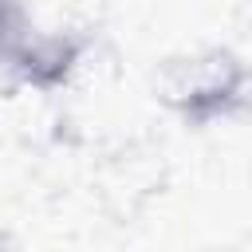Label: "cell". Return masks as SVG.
<instances>
[{
  "instance_id": "cell-1",
  "label": "cell",
  "mask_w": 252,
  "mask_h": 252,
  "mask_svg": "<svg viewBox=\"0 0 252 252\" xmlns=\"http://www.w3.org/2000/svg\"><path fill=\"white\" fill-rule=\"evenodd\" d=\"M154 98L193 130L228 122L248 106V63L224 43L173 51L154 71Z\"/></svg>"
},
{
  "instance_id": "cell-2",
  "label": "cell",
  "mask_w": 252,
  "mask_h": 252,
  "mask_svg": "<svg viewBox=\"0 0 252 252\" xmlns=\"http://www.w3.org/2000/svg\"><path fill=\"white\" fill-rule=\"evenodd\" d=\"M87 51H91V35L79 28H32L28 24L24 35L12 43V51L4 55V63L16 83L39 94H59L83 71Z\"/></svg>"
},
{
  "instance_id": "cell-3",
  "label": "cell",
  "mask_w": 252,
  "mask_h": 252,
  "mask_svg": "<svg viewBox=\"0 0 252 252\" xmlns=\"http://www.w3.org/2000/svg\"><path fill=\"white\" fill-rule=\"evenodd\" d=\"M28 28V12L20 8V0H0V63L12 51V43L24 35Z\"/></svg>"
},
{
  "instance_id": "cell-4",
  "label": "cell",
  "mask_w": 252,
  "mask_h": 252,
  "mask_svg": "<svg viewBox=\"0 0 252 252\" xmlns=\"http://www.w3.org/2000/svg\"><path fill=\"white\" fill-rule=\"evenodd\" d=\"M0 252H4V248H0Z\"/></svg>"
}]
</instances>
